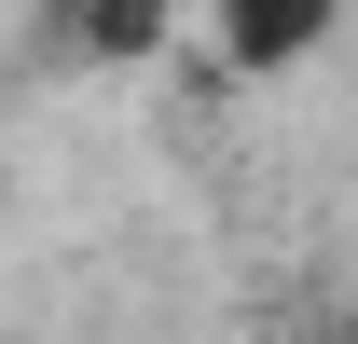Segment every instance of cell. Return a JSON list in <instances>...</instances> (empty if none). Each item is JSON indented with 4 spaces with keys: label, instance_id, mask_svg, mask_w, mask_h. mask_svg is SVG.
Listing matches in <instances>:
<instances>
[{
    "label": "cell",
    "instance_id": "cell-3",
    "mask_svg": "<svg viewBox=\"0 0 358 344\" xmlns=\"http://www.w3.org/2000/svg\"><path fill=\"white\" fill-rule=\"evenodd\" d=\"M345 344H358V303H345Z\"/></svg>",
    "mask_w": 358,
    "mask_h": 344
},
{
    "label": "cell",
    "instance_id": "cell-2",
    "mask_svg": "<svg viewBox=\"0 0 358 344\" xmlns=\"http://www.w3.org/2000/svg\"><path fill=\"white\" fill-rule=\"evenodd\" d=\"M166 28H179V0H55V42L96 55V69H138Z\"/></svg>",
    "mask_w": 358,
    "mask_h": 344
},
{
    "label": "cell",
    "instance_id": "cell-1",
    "mask_svg": "<svg viewBox=\"0 0 358 344\" xmlns=\"http://www.w3.org/2000/svg\"><path fill=\"white\" fill-rule=\"evenodd\" d=\"M331 28H345V0H207V55L234 83H275V69L331 55Z\"/></svg>",
    "mask_w": 358,
    "mask_h": 344
}]
</instances>
